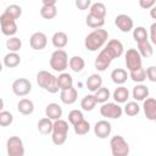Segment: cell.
<instances>
[{"instance_id": "cell-1", "label": "cell", "mask_w": 156, "mask_h": 156, "mask_svg": "<svg viewBox=\"0 0 156 156\" xmlns=\"http://www.w3.org/2000/svg\"><path fill=\"white\" fill-rule=\"evenodd\" d=\"M107 39H108V32L106 29H102V28L94 29L85 37L84 46L89 51H96L106 44Z\"/></svg>"}, {"instance_id": "cell-2", "label": "cell", "mask_w": 156, "mask_h": 156, "mask_svg": "<svg viewBox=\"0 0 156 156\" xmlns=\"http://www.w3.org/2000/svg\"><path fill=\"white\" fill-rule=\"evenodd\" d=\"M37 83L40 88H43L44 90H46L51 94H56L60 90V87L57 83V77L45 69L39 71L37 73Z\"/></svg>"}, {"instance_id": "cell-3", "label": "cell", "mask_w": 156, "mask_h": 156, "mask_svg": "<svg viewBox=\"0 0 156 156\" xmlns=\"http://www.w3.org/2000/svg\"><path fill=\"white\" fill-rule=\"evenodd\" d=\"M67 135H68V123L65 119H57L54 122V128H52V133H51V140L55 145L60 146L63 145L67 140Z\"/></svg>"}, {"instance_id": "cell-4", "label": "cell", "mask_w": 156, "mask_h": 156, "mask_svg": "<svg viewBox=\"0 0 156 156\" xmlns=\"http://www.w3.org/2000/svg\"><path fill=\"white\" fill-rule=\"evenodd\" d=\"M50 67L56 71V72H60V73H63L65 69L68 67V55L65 50L60 49V50H55L51 56H50Z\"/></svg>"}, {"instance_id": "cell-5", "label": "cell", "mask_w": 156, "mask_h": 156, "mask_svg": "<svg viewBox=\"0 0 156 156\" xmlns=\"http://www.w3.org/2000/svg\"><path fill=\"white\" fill-rule=\"evenodd\" d=\"M110 146H111L112 156H128L129 155V144L119 134L111 138Z\"/></svg>"}, {"instance_id": "cell-6", "label": "cell", "mask_w": 156, "mask_h": 156, "mask_svg": "<svg viewBox=\"0 0 156 156\" xmlns=\"http://www.w3.org/2000/svg\"><path fill=\"white\" fill-rule=\"evenodd\" d=\"M124 61L129 72L136 71L143 67V57L136 49H128L124 54Z\"/></svg>"}, {"instance_id": "cell-7", "label": "cell", "mask_w": 156, "mask_h": 156, "mask_svg": "<svg viewBox=\"0 0 156 156\" xmlns=\"http://www.w3.org/2000/svg\"><path fill=\"white\" fill-rule=\"evenodd\" d=\"M123 107L117 102H105L100 107V115L108 119H118L122 117Z\"/></svg>"}, {"instance_id": "cell-8", "label": "cell", "mask_w": 156, "mask_h": 156, "mask_svg": "<svg viewBox=\"0 0 156 156\" xmlns=\"http://www.w3.org/2000/svg\"><path fill=\"white\" fill-rule=\"evenodd\" d=\"M6 151L9 156H24V145L20 136L12 135L6 141Z\"/></svg>"}, {"instance_id": "cell-9", "label": "cell", "mask_w": 156, "mask_h": 156, "mask_svg": "<svg viewBox=\"0 0 156 156\" xmlns=\"http://www.w3.org/2000/svg\"><path fill=\"white\" fill-rule=\"evenodd\" d=\"M0 27H1L2 34L6 35V37H9V38L15 37V34L17 33V23H16V20L11 18L5 12H2L0 15Z\"/></svg>"}, {"instance_id": "cell-10", "label": "cell", "mask_w": 156, "mask_h": 156, "mask_svg": "<svg viewBox=\"0 0 156 156\" xmlns=\"http://www.w3.org/2000/svg\"><path fill=\"white\" fill-rule=\"evenodd\" d=\"M12 91L17 96H26L32 91V83L27 78H17L12 83Z\"/></svg>"}, {"instance_id": "cell-11", "label": "cell", "mask_w": 156, "mask_h": 156, "mask_svg": "<svg viewBox=\"0 0 156 156\" xmlns=\"http://www.w3.org/2000/svg\"><path fill=\"white\" fill-rule=\"evenodd\" d=\"M112 126L107 119H100L94 124V134L99 139H106L111 135Z\"/></svg>"}, {"instance_id": "cell-12", "label": "cell", "mask_w": 156, "mask_h": 156, "mask_svg": "<svg viewBox=\"0 0 156 156\" xmlns=\"http://www.w3.org/2000/svg\"><path fill=\"white\" fill-rule=\"evenodd\" d=\"M115 24L117 26V28L123 32V33H128L130 30H133L134 28V22H133V18L126 13H121V15H117L116 18H115Z\"/></svg>"}, {"instance_id": "cell-13", "label": "cell", "mask_w": 156, "mask_h": 156, "mask_svg": "<svg viewBox=\"0 0 156 156\" xmlns=\"http://www.w3.org/2000/svg\"><path fill=\"white\" fill-rule=\"evenodd\" d=\"M57 15L56 0H44L43 6L40 9V16L45 20H52Z\"/></svg>"}, {"instance_id": "cell-14", "label": "cell", "mask_w": 156, "mask_h": 156, "mask_svg": "<svg viewBox=\"0 0 156 156\" xmlns=\"http://www.w3.org/2000/svg\"><path fill=\"white\" fill-rule=\"evenodd\" d=\"M104 49L107 51V54L113 60L117 58V57H119V56H122V54L124 51V46H123V44L118 39H111V40H108L107 44H106V46Z\"/></svg>"}, {"instance_id": "cell-15", "label": "cell", "mask_w": 156, "mask_h": 156, "mask_svg": "<svg viewBox=\"0 0 156 156\" xmlns=\"http://www.w3.org/2000/svg\"><path fill=\"white\" fill-rule=\"evenodd\" d=\"M29 44L34 50H43L48 45V37L43 32H34L29 38Z\"/></svg>"}, {"instance_id": "cell-16", "label": "cell", "mask_w": 156, "mask_h": 156, "mask_svg": "<svg viewBox=\"0 0 156 156\" xmlns=\"http://www.w3.org/2000/svg\"><path fill=\"white\" fill-rule=\"evenodd\" d=\"M112 61H113V58L107 54V51H106L105 49H102V50L99 52V55H98V57L95 58V61H94V67H95L98 71L104 72L106 68H108V66L111 65Z\"/></svg>"}, {"instance_id": "cell-17", "label": "cell", "mask_w": 156, "mask_h": 156, "mask_svg": "<svg viewBox=\"0 0 156 156\" xmlns=\"http://www.w3.org/2000/svg\"><path fill=\"white\" fill-rule=\"evenodd\" d=\"M143 110H144L145 117L149 121H155L156 119V99L147 98L146 100H144Z\"/></svg>"}, {"instance_id": "cell-18", "label": "cell", "mask_w": 156, "mask_h": 156, "mask_svg": "<svg viewBox=\"0 0 156 156\" xmlns=\"http://www.w3.org/2000/svg\"><path fill=\"white\" fill-rule=\"evenodd\" d=\"M45 116L48 118H50L51 121H57V119H61L62 117V107L56 104V102H51L49 105H46L45 107Z\"/></svg>"}, {"instance_id": "cell-19", "label": "cell", "mask_w": 156, "mask_h": 156, "mask_svg": "<svg viewBox=\"0 0 156 156\" xmlns=\"http://www.w3.org/2000/svg\"><path fill=\"white\" fill-rule=\"evenodd\" d=\"M77 98H78V91L76 88H69V89H66V90H61L60 91V99L63 104L66 105H72L77 101Z\"/></svg>"}, {"instance_id": "cell-20", "label": "cell", "mask_w": 156, "mask_h": 156, "mask_svg": "<svg viewBox=\"0 0 156 156\" xmlns=\"http://www.w3.org/2000/svg\"><path fill=\"white\" fill-rule=\"evenodd\" d=\"M85 85H87L89 91H91V93L98 91L102 87V78H101V76L98 74V73L90 74L88 77V79H87V82H85Z\"/></svg>"}, {"instance_id": "cell-21", "label": "cell", "mask_w": 156, "mask_h": 156, "mask_svg": "<svg viewBox=\"0 0 156 156\" xmlns=\"http://www.w3.org/2000/svg\"><path fill=\"white\" fill-rule=\"evenodd\" d=\"M112 98H113L115 102H117V104H126V102H128L127 101L129 99V90H128V88H126L123 85L117 87L113 90V93H112Z\"/></svg>"}, {"instance_id": "cell-22", "label": "cell", "mask_w": 156, "mask_h": 156, "mask_svg": "<svg viewBox=\"0 0 156 156\" xmlns=\"http://www.w3.org/2000/svg\"><path fill=\"white\" fill-rule=\"evenodd\" d=\"M51 43L56 48V50L63 49L68 44V35L65 32H61V30L55 32L54 35H52V38H51Z\"/></svg>"}, {"instance_id": "cell-23", "label": "cell", "mask_w": 156, "mask_h": 156, "mask_svg": "<svg viewBox=\"0 0 156 156\" xmlns=\"http://www.w3.org/2000/svg\"><path fill=\"white\" fill-rule=\"evenodd\" d=\"M132 96L135 101H144L149 98V88L144 84H136L132 90Z\"/></svg>"}, {"instance_id": "cell-24", "label": "cell", "mask_w": 156, "mask_h": 156, "mask_svg": "<svg viewBox=\"0 0 156 156\" xmlns=\"http://www.w3.org/2000/svg\"><path fill=\"white\" fill-rule=\"evenodd\" d=\"M17 110L20 113L27 116V115H32L34 112V104L30 99H27V98H23L18 101L17 104Z\"/></svg>"}, {"instance_id": "cell-25", "label": "cell", "mask_w": 156, "mask_h": 156, "mask_svg": "<svg viewBox=\"0 0 156 156\" xmlns=\"http://www.w3.org/2000/svg\"><path fill=\"white\" fill-rule=\"evenodd\" d=\"M129 74L127 73V71L124 68H115L112 72H111V79L115 84H118V85H122L127 82Z\"/></svg>"}, {"instance_id": "cell-26", "label": "cell", "mask_w": 156, "mask_h": 156, "mask_svg": "<svg viewBox=\"0 0 156 156\" xmlns=\"http://www.w3.org/2000/svg\"><path fill=\"white\" fill-rule=\"evenodd\" d=\"M38 130L40 134L43 135H48V134H51L52 133V128H54V121H51L50 118L48 117H44V118H40L38 121Z\"/></svg>"}, {"instance_id": "cell-27", "label": "cell", "mask_w": 156, "mask_h": 156, "mask_svg": "<svg viewBox=\"0 0 156 156\" xmlns=\"http://www.w3.org/2000/svg\"><path fill=\"white\" fill-rule=\"evenodd\" d=\"M4 66L7 68H15L21 63V56L18 52H7L2 58Z\"/></svg>"}, {"instance_id": "cell-28", "label": "cell", "mask_w": 156, "mask_h": 156, "mask_svg": "<svg viewBox=\"0 0 156 156\" xmlns=\"http://www.w3.org/2000/svg\"><path fill=\"white\" fill-rule=\"evenodd\" d=\"M57 83H58L60 90H66V89H69V88L73 87V78H72V76L69 73L63 72V73L58 74Z\"/></svg>"}, {"instance_id": "cell-29", "label": "cell", "mask_w": 156, "mask_h": 156, "mask_svg": "<svg viewBox=\"0 0 156 156\" xmlns=\"http://www.w3.org/2000/svg\"><path fill=\"white\" fill-rule=\"evenodd\" d=\"M68 66H69V68H71L73 72L79 73V72H82V71L84 69V67H85V61H84V58H83L82 56H72V57L69 58Z\"/></svg>"}, {"instance_id": "cell-30", "label": "cell", "mask_w": 156, "mask_h": 156, "mask_svg": "<svg viewBox=\"0 0 156 156\" xmlns=\"http://www.w3.org/2000/svg\"><path fill=\"white\" fill-rule=\"evenodd\" d=\"M138 44V51L139 54L141 55V57H150L152 56L154 54V49H152V45L150 43V40H144V41H140V43H136Z\"/></svg>"}, {"instance_id": "cell-31", "label": "cell", "mask_w": 156, "mask_h": 156, "mask_svg": "<svg viewBox=\"0 0 156 156\" xmlns=\"http://www.w3.org/2000/svg\"><path fill=\"white\" fill-rule=\"evenodd\" d=\"M90 15H94V16H96V17H100V18H105V16H106V13H107V10H106V6H105V4H102V2H93L91 4V6H90Z\"/></svg>"}, {"instance_id": "cell-32", "label": "cell", "mask_w": 156, "mask_h": 156, "mask_svg": "<svg viewBox=\"0 0 156 156\" xmlns=\"http://www.w3.org/2000/svg\"><path fill=\"white\" fill-rule=\"evenodd\" d=\"M96 100H95V96H94V94H88V95H85L82 100H80V107H82V110H84V111H93L94 108H95V106H96Z\"/></svg>"}, {"instance_id": "cell-33", "label": "cell", "mask_w": 156, "mask_h": 156, "mask_svg": "<svg viewBox=\"0 0 156 156\" xmlns=\"http://www.w3.org/2000/svg\"><path fill=\"white\" fill-rule=\"evenodd\" d=\"M85 23L88 27H90L93 29H99L105 24V18H100V17H96V16L89 13L85 17Z\"/></svg>"}, {"instance_id": "cell-34", "label": "cell", "mask_w": 156, "mask_h": 156, "mask_svg": "<svg viewBox=\"0 0 156 156\" xmlns=\"http://www.w3.org/2000/svg\"><path fill=\"white\" fill-rule=\"evenodd\" d=\"M94 96H95V100L98 104H105V102H108V99L111 96V93L108 90V88L106 87H101L98 91L94 93Z\"/></svg>"}, {"instance_id": "cell-35", "label": "cell", "mask_w": 156, "mask_h": 156, "mask_svg": "<svg viewBox=\"0 0 156 156\" xmlns=\"http://www.w3.org/2000/svg\"><path fill=\"white\" fill-rule=\"evenodd\" d=\"M6 48L9 49V52H17L22 48V40L18 37H11L6 40Z\"/></svg>"}, {"instance_id": "cell-36", "label": "cell", "mask_w": 156, "mask_h": 156, "mask_svg": "<svg viewBox=\"0 0 156 156\" xmlns=\"http://www.w3.org/2000/svg\"><path fill=\"white\" fill-rule=\"evenodd\" d=\"M123 112L130 117L136 116L140 112V106L138 105L136 101H128V102H126V105L123 107Z\"/></svg>"}, {"instance_id": "cell-37", "label": "cell", "mask_w": 156, "mask_h": 156, "mask_svg": "<svg viewBox=\"0 0 156 156\" xmlns=\"http://www.w3.org/2000/svg\"><path fill=\"white\" fill-rule=\"evenodd\" d=\"M4 12L6 15H9L11 18L17 20V18H20L22 16V7L20 5H17V4H11V5L6 6V9H5Z\"/></svg>"}, {"instance_id": "cell-38", "label": "cell", "mask_w": 156, "mask_h": 156, "mask_svg": "<svg viewBox=\"0 0 156 156\" xmlns=\"http://www.w3.org/2000/svg\"><path fill=\"white\" fill-rule=\"evenodd\" d=\"M129 78H130L133 82L141 84L145 79H147V78H146V69L141 67V68H139V69H136V71L129 72Z\"/></svg>"}, {"instance_id": "cell-39", "label": "cell", "mask_w": 156, "mask_h": 156, "mask_svg": "<svg viewBox=\"0 0 156 156\" xmlns=\"http://www.w3.org/2000/svg\"><path fill=\"white\" fill-rule=\"evenodd\" d=\"M73 130L77 135H85L90 130V123L88 121L83 119L79 123H77L76 126H73Z\"/></svg>"}, {"instance_id": "cell-40", "label": "cell", "mask_w": 156, "mask_h": 156, "mask_svg": "<svg viewBox=\"0 0 156 156\" xmlns=\"http://www.w3.org/2000/svg\"><path fill=\"white\" fill-rule=\"evenodd\" d=\"M133 38L136 43H140V41H144V40H147L149 39V35H147V32L144 27L139 26L136 28L133 29Z\"/></svg>"}, {"instance_id": "cell-41", "label": "cell", "mask_w": 156, "mask_h": 156, "mask_svg": "<svg viewBox=\"0 0 156 156\" xmlns=\"http://www.w3.org/2000/svg\"><path fill=\"white\" fill-rule=\"evenodd\" d=\"M83 119H84V115H83V112L80 110H72V111H69V113H68V122L72 126H76L77 123H79Z\"/></svg>"}, {"instance_id": "cell-42", "label": "cell", "mask_w": 156, "mask_h": 156, "mask_svg": "<svg viewBox=\"0 0 156 156\" xmlns=\"http://www.w3.org/2000/svg\"><path fill=\"white\" fill-rule=\"evenodd\" d=\"M13 122V115L9 111H1L0 112V126L1 127H7Z\"/></svg>"}, {"instance_id": "cell-43", "label": "cell", "mask_w": 156, "mask_h": 156, "mask_svg": "<svg viewBox=\"0 0 156 156\" xmlns=\"http://www.w3.org/2000/svg\"><path fill=\"white\" fill-rule=\"evenodd\" d=\"M146 78L150 82L156 83V66H149L146 68Z\"/></svg>"}, {"instance_id": "cell-44", "label": "cell", "mask_w": 156, "mask_h": 156, "mask_svg": "<svg viewBox=\"0 0 156 156\" xmlns=\"http://www.w3.org/2000/svg\"><path fill=\"white\" fill-rule=\"evenodd\" d=\"M76 6L79 10H87V9H90L91 1L90 0H77L76 1Z\"/></svg>"}, {"instance_id": "cell-45", "label": "cell", "mask_w": 156, "mask_h": 156, "mask_svg": "<svg viewBox=\"0 0 156 156\" xmlns=\"http://www.w3.org/2000/svg\"><path fill=\"white\" fill-rule=\"evenodd\" d=\"M139 5H140L141 9L151 10V9L156 5V2H155L154 0H139Z\"/></svg>"}, {"instance_id": "cell-46", "label": "cell", "mask_w": 156, "mask_h": 156, "mask_svg": "<svg viewBox=\"0 0 156 156\" xmlns=\"http://www.w3.org/2000/svg\"><path fill=\"white\" fill-rule=\"evenodd\" d=\"M150 43L156 45V22L150 26Z\"/></svg>"}, {"instance_id": "cell-47", "label": "cell", "mask_w": 156, "mask_h": 156, "mask_svg": "<svg viewBox=\"0 0 156 156\" xmlns=\"http://www.w3.org/2000/svg\"><path fill=\"white\" fill-rule=\"evenodd\" d=\"M150 16H151V18H154L156 21V5L150 10Z\"/></svg>"}, {"instance_id": "cell-48", "label": "cell", "mask_w": 156, "mask_h": 156, "mask_svg": "<svg viewBox=\"0 0 156 156\" xmlns=\"http://www.w3.org/2000/svg\"><path fill=\"white\" fill-rule=\"evenodd\" d=\"M155 122H156V119H155Z\"/></svg>"}]
</instances>
